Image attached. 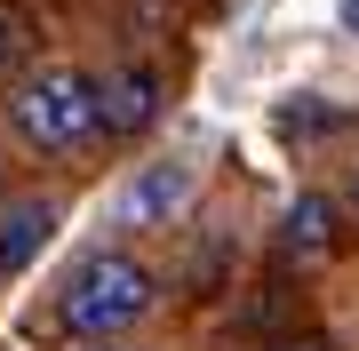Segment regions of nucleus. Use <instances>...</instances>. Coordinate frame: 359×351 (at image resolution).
Listing matches in <instances>:
<instances>
[{
	"label": "nucleus",
	"mask_w": 359,
	"mask_h": 351,
	"mask_svg": "<svg viewBox=\"0 0 359 351\" xmlns=\"http://www.w3.org/2000/svg\"><path fill=\"white\" fill-rule=\"evenodd\" d=\"M287 256H320V247L335 240V208H327V200L320 192H311V200H295V208H287Z\"/></svg>",
	"instance_id": "obj_6"
},
{
	"label": "nucleus",
	"mask_w": 359,
	"mask_h": 351,
	"mask_svg": "<svg viewBox=\"0 0 359 351\" xmlns=\"http://www.w3.org/2000/svg\"><path fill=\"white\" fill-rule=\"evenodd\" d=\"M160 96H168V80L152 64H120V72H104L96 80V136H144L160 120Z\"/></svg>",
	"instance_id": "obj_3"
},
{
	"label": "nucleus",
	"mask_w": 359,
	"mask_h": 351,
	"mask_svg": "<svg viewBox=\"0 0 359 351\" xmlns=\"http://www.w3.org/2000/svg\"><path fill=\"white\" fill-rule=\"evenodd\" d=\"M48 232H56V208H48V200H16V208L0 216V280L25 272L40 247H48Z\"/></svg>",
	"instance_id": "obj_5"
},
{
	"label": "nucleus",
	"mask_w": 359,
	"mask_h": 351,
	"mask_svg": "<svg viewBox=\"0 0 359 351\" xmlns=\"http://www.w3.org/2000/svg\"><path fill=\"white\" fill-rule=\"evenodd\" d=\"M152 303H160L152 263L120 256V247H96V256H80L65 272V287H56V327L80 336V343H112V336H128Z\"/></svg>",
	"instance_id": "obj_1"
},
{
	"label": "nucleus",
	"mask_w": 359,
	"mask_h": 351,
	"mask_svg": "<svg viewBox=\"0 0 359 351\" xmlns=\"http://www.w3.org/2000/svg\"><path fill=\"white\" fill-rule=\"evenodd\" d=\"M184 192H192V168H184V160H152V168L120 192V223H168L184 208Z\"/></svg>",
	"instance_id": "obj_4"
},
{
	"label": "nucleus",
	"mask_w": 359,
	"mask_h": 351,
	"mask_svg": "<svg viewBox=\"0 0 359 351\" xmlns=\"http://www.w3.org/2000/svg\"><path fill=\"white\" fill-rule=\"evenodd\" d=\"M344 16H351V32H359V0H344Z\"/></svg>",
	"instance_id": "obj_9"
},
{
	"label": "nucleus",
	"mask_w": 359,
	"mask_h": 351,
	"mask_svg": "<svg viewBox=\"0 0 359 351\" xmlns=\"http://www.w3.org/2000/svg\"><path fill=\"white\" fill-rule=\"evenodd\" d=\"M271 351H327V343H271Z\"/></svg>",
	"instance_id": "obj_8"
},
{
	"label": "nucleus",
	"mask_w": 359,
	"mask_h": 351,
	"mask_svg": "<svg viewBox=\"0 0 359 351\" xmlns=\"http://www.w3.org/2000/svg\"><path fill=\"white\" fill-rule=\"evenodd\" d=\"M8 128L25 152H80L96 144V72L80 64H40L8 88Z\"/></svg>",
	"instance_id": "obj_2"
},
{
	"label": "nucleus",
	"mask_w": 359,
	"mask_h": 351,
	"mask_svg": "<svg viewBox=\"0 0 359 351\" xmlns=\"http://www.w3.org/2000/svg\"><path fill=\"white\" fill-rule=\"evenodd\" d=\"M25 56H32V16L0 0V72H16V64H25Z\"/></svg>",
	"instance_id": "obj_7"
}]
</instances>
